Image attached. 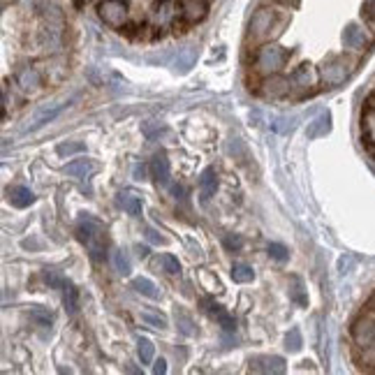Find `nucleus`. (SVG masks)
Instances as JSON below:
<instances>
[{
    "instance_id": "f8f14e48",
    "label": "nucleus",
    "mask_w": 375,
    "mask_h": 375,
    "mask_svg": "<svg viewBox=\"0 0 375 375\" xmlns=\"http://www.w3.org/2000/svg\"><path fill=\"white\" fill-rule=\"evenodd\" d=\"M7 199L12 202V206L26 209V206H30L35 202V195H33V190H30V188L12 185V188H7Z\"/></svg>"
},
{
    "instance_id": "c85d7f7f",
    "label": "nucleus",
    "mask_w": 375,
    "mask_h": 375,
    "mask_svg": "<svg viewBox=\"0 0 375 375\" xmlns=\"http://www.w3.org/2000/svg\"><path fill=\"white\" fill-rule=\"evenodd\" d=\"M160 264H162V269H165L167 273H171V276H176V273L181 271V264H178L176 257L169 255V253H165L160 257Z\"/></svg>"
},
{
    "instance_id": "ddd939ff",
    "label": "nucleus",
    "mask_w": 375,
    "mask_h": 375,
    "mask_svg": "<svg viewBox=\"0 0 375 375\" xmlns=\"http://www.w3.org/2000/svg\"><path fill=\"white\" fill-rule=\"evenodd\" d=\"M343 44L348 46V49H364L366 44V33L364 28L359 26V23H350V26H346V30H343Z\"/></svg>"
},
{
    "instance_id": "a211bd4d",
    "label": "nucleus",
    "mask_w": 375,
    "mask_h": 375,
    "mask_svg": "<svg viewBox=\"0 0 375 375\" xmlns=\"http://www.w3.org/2000/svg\"><path fill=\"white\" fill-rule=\"evenodd\" d=\"M119 202H121V206L128 211L130 216H135V218H142V197L135 192H130V190H125L119 195Z\"/></svg>"
},
{
    "instance_id": "412c9836",
    "label": "nucleus",
    "mask_w": 375,
    "mask_h": 375,
    "mask_svg": "<svg viewBox=\"0 0 375 375\" xmlns=\"http://www.w3.org/2000/svg\"><path fill=\"white\" fill-rule=\"evenodd\" d=\"M63 171H65L67 176H86V174H91V171H96V165H93L91 160H72L70 165L63 167Z\"/></svg>"
},
{
    "instance_id": "72a5a7b5",
    "label": "nucleus",
    "mask_w": 375,
    "mask_h": 375,
    "mask_svg": "<svg viewBox=\"0 0 375 375\" xmlns=\"http://www.w3.org/2000/svg\"><path fill=\"white\" fill-rule=\"evenodd\" d=\"M58 155H74V153H81V151H86V146L81 144V142H74V144H60L58 148Z\"/></svg>"
},
{
    "instance_id": "2f4dec72",
    "label": "nucleus",
    "mask_w": 375,
    "mask_h": 375,
    "mask_svg": "<svg viewBox=\"0 0 375 375\" xmlns=\"http://www.w3.org/2000/svg\"><path fill=\"white\" fill-rule=\"evenodd\" d=\"M269 257L276 262H285L287 257H290V253H287V248L283 244H271L269 246Z\"/></svg>"
},
{
    "instance_id": "79ce46f5",
    "label": "nucleus",
    "mask_w": 375,
    "mask_h": 375,
    "mask_svg": "<svg viewBox=\"0 0 375 375\" xmlns=\"http://www.w3.org/2000/svg\"><path fill=\"white\" fill-rule=\"evenodd\" d=\"M7 5H10V0H3V7H7Z\"/></svg>"
},
{
    "instance_id": "e433bc0d",
    "label": "nucleus",
    "mask_w": 375,
    "mask_h": 375,
    "mask_svg": "<svg viewBox=\"0 0 375 375\" xmlns=\"http://www.w3.org/2000/svg\"><path fill=\"white\" fill-rule=\"evenodd\" d=\"M364 17L375 23V0H369V3H366V7H364Z\"/></svg>"
},
{
    "instance_id": "0eeeda50",
    "label": "nucleus",
    "mask_w": 375,
    "mask_h": 375,
    "mask_svg": "<svg viewBox=\"0 0 375 375\" xmlns=\"http://www.w3.org/2000/svg\"><path fill=\"white\" fill-rule=\"evenodd\" d=\"M248 369L253 373H285V359L276 355H255L250 357Z\"/></svg>"
},
{
    "instance_id": "2eb2a0df",
    "label": "nucleus",
    "mask_w": 375,
    "mask_h": 375,
    "mask_svg": "<svg viewBox=\"0 0 375 375\" xmlns=\"http://www.w3.org/2000/svg\"><path fill=\"white\" fill-rule=\"evenodd\" d=\"M218 190V174L213 167H206L204 171H202L199 176V192H202V199L209 202L211 197L216 195Z\"/></svg>"
},
{
    "instance_id": "a19ab883",
    "label": "nucleus",
    "mask_w": 375,
    "mask_h": 375,
    "mask_svg": "<svg viewBox=\"0 0 375 375\" xmlns=\"http://www.w3.org/2000/svg\"><path fill=\"white\" fill-rule=\"evenodd\" d=\"M276 3H283V5H296L299 0H276Z\"/></svg>"
},
{
    "instance_id": "5701e85b",
    "label": "nucleus",
    "mask_w": 375,
    "mask_h": 375,
    "mask_svg": "<svg viewBox=\"0 0 375 375\" xmlns=\"http://www.w3.org/2000/svg\"><path fill=\"white\" fill-rule=\"evenodd\" d=\"M137 357L142 364H153L155 359V346L151 338H139L137 341Z\"/></svg>"
},
{
    "instance_id": "20e7f679",
    "label": "nucleus",
    "mask_w": 375,
    "mask_h": 375,
    "mask_svg": "<svg viewBox=\"0 0 375 375\" xmlns=\"http://www.w3.org/2000/svg\"><path fill=\"white\" fill-rule=\"evenodd\" d=\"M353 72V63L346 56H331L329 60H324V65L320 67V77L327 86H338L343 84Z\"/></svg>"
},
{
    "instance_id": "1a4fd4ad",
    "label": "nucleus",
    "mask_w": 375,
    "mask_h": 375,
    "mask_svg": "<svg viewBox=\"0 0 375 375\" xmlns=\"http://www.w3.org/2000/svg\"><path fill=\"white\" fill-rule=\"evenodd\" d=\"M209 14V0H181V17L188 23H197Z\"/></svg>"
},
{
    "instance_id": "4be33fe9",
    "label": "nucleus",
    "mask_w": 375,
    "mask_h": 375,
    "mask_svg": "<svg viewBox=\"0 0 375 375\" xmlns=\"http://www.w3.org/2000/svg\"><path fill=\"white\" fill-rule=\"evenodd\" d=\"M290 299L299 303V306H308L306 287H303V280L299 276H290Z\"/></svg>"
},
{
    "instance_id": "f704fd0d",
    "label": "nucleus",
    "mask_w": 375,
    "mask_h": 375,
    "mask_svg": "<svg viewBox=\"0 0 375 375\" xmlns=\"http://www.w3.org/2000/svg\"><path fill=\"white\" fill-rule=\"evenodd\" d=\"M223 244H225V248H228V250H241V246H244V239L232 237V234H230V237H225Z\"/></svg>"
},
{
    "instance_id": "dca6fc26",
    "label": "nucleus",
    "mask_w": 375,
    "mask_h": 375,
    "mask_svg": "<svg viewBox=\"0 0 375 375\" xmlns=\"http://www.w3.org/2000/svg\"><path fill=\"white\" fill-rule=\"evenodd\" d=\"M329 132H331V116H329V112H322L315 121L308 123L306 137H308V139H317V137L329 135Z\"/></svg>"
},
{
    "instance_id": "423d86ee",
    "label": "nucleus",
    "mask_w": 375,
    "mask_h": 375,
    "mask_svg": "<svg viewBox=\"0 0 375 375\" xmlns=\"http://www.w3.org/2000/svg\"><path fill=\"white\" fill-rule=\"evenodd\" d=\"M98 14L107 26L112 28H121L128 21V3L125 0H103L98 5Z\"/></svg>"
},
{
    "instance_id": "b1692460",
    "label": "nucleus",
    "mask_w": 375,
    "mask_h": 375,
    "mask_svg": "<svg viewBox=\"0 0 375 375\" xmlns=\"http://www.w3.org/2000/svg\"><path fill=\"white\" fill-rule=\"evenodd\" d=\"M232 278H234V283H250V280L255 278V271H253V267H248L244 262H234Z\"/></svg>"
},
{
    "instance_id": "f03ea898",
    "label": "nucleus",
    "mask_w": 375,
    "mask_h": 375,
    "mask_svg": "<svg viewBox=\"0 0 375 375\" xmlns=\"http://www.w3.org/2000/svg\"><path fill=\"white\" fill-rule=\"evenodd\" d=\"M77 239L86 246L93 262L105 260L109 239H107V230L103 223L93 221V218H81L79 225H77Z\"/></svg>"
},
{
    "instance_id": "cd10ccee",
    "label": "nucleus",
    "mask_w": 375,
    "mask_h": 375,
    "mask_svg": "<svg viewBox=\"0 0 375 375\" xmlns=\"http://www.w3.org/2000/svg\"><path fill=\"white\" fill-rule=\"evenodd\" d=\"M114 267H116V271H119V273H123V276H128V273L132 271L128 255H125L123 250H116V253H114Z\"/></svg>"
},
{
    "instance_id": "58836bf2",
    "label": "nucleus",
    "mask_w": 375,
    "mask_h": 375,
    "mask_svg": "<svg viewBox=\"0 0 375 375\" xmlns=\"http://www.w3.org/2000/svg\"><path fill=\"white\" fill-rule=\"evenodd\" d=\"M146 239H148V241H153V244H162V241H165L158 232H153V230H146Z\"/></svg>"
},
{
    "instance_id": "4468645a",
    "label": "nucleus",
    "mask_w": 375,
    "mask_h": 375,
    "mask_svg": "<svg viewBox=\"0 0 375 375\" xmlns=\"http://www.w3.org/2000/svg\"><path fill=\"white\" fill-rule=\"evenodd\" d=\"M65 105H67V103H58V105L44 107L42 112H37V114H35V119L26 125V130H37V128H42V125H46V123H51V121L56 119V116L63 112V109H65Z\"/></svg>"
},
{
    "instance_id": "a878e982",
    "label": "nucleus",
    "mask_w": 375,
    "mask_h": 375,
    "mask_svg": "<svg viewBox=\"0 0 375 375\" xmlns=\"http://www.w3.org/2000/svg\"><path fill=\"white\" fill-rule=\"evenodd\" d=\"M294 123H296V116H276L271 121V130L280 132V135H287V132L294 130Z\"/></svg>"
},
{
    "instance_id": "39448f33",
    "label": "nucleus",
    "mask_w": 375,
    "mask_h": 375,
    "mask_svg": "<svg viewBox=\"0 0 375 375\" xmlns=\"http://www.w3.org/2000/svg\"><path fill=\"white\" fill-rule=\"evenodd\" d=\"M350 334H353V341H355L357 348H364V350L373 348L375 346V317L371 315V312L359 315L353 322Z\"/></svg>"
},
{
    "instance_id": "ea45409f",
    "label": "nucleus",
    "mask_w": 375,
    "mask_h": 375,
    "mask_svg": "<svg viewBox=\"0 0 375 375\" xmlns=\"http://www.w3.org/2000/svg\"><path fill=\"white\" fill-rule=\"evenodd\" d=\"M144 171H146V169H144L142 165L135 167V178H137V181H144Z\"/></svg>"
},
{
    "instance_id": "c9c22d12",
    "label": "nucleus",
    "mask_w": 375,
    "mask_h": 375,
    "mask_svg": "<svg viewBox=\"0 0 375 375\" xmlns=\"http://www.w3.org/2000/svg\"><path fill=\"white\" fill-rule=\"evenodd\" d=\"M44 280H46V283H49L51 287H63V283H65V278L56 276L53 271H46V273H44Z\"/></svg>"
},
{
    "instance_id": "bb28decb",
    "label": "nucleus",
    "mask_w": 375,
    "mask_h": 375,
    "mask_svg": "<svg viewBox=\"0 0 375 375\" xmlns=\"http://www.w3.org/2000/svg\"><path fill=\"white\" fill-rule=\"evenodd\" d=\"M142 320H144L146 324L155 327V329H167V317L160 315V312H148V310H144V312H142Z\"/></svg>"
},
{
    "instance_id": "6e6552de",
    "label": "nucleus",
    "mask_w": 375,
    "mask_h": 375,
    "mask_svg": "<svg viewBox=\"0 0 375 375\" xmlns=\"http://www.w3.org/2000/svg\"><path fill=\"white\" fill-rule=\"evenodd\" d=\"M202 306H204L206 315H211L218 324L223 327V331H234V329H237V320H234L230 312L221 306V303H216V301H211V299H204V301H202Z\"/></svg>"
},
{
    "instance_id": "c756f323",
    "label": "nucleus",
    "mask_w": 375,
    "mask_h": 375,
    "mask_svg": "<svg viewBox=\"0 0 375 375\" xmlns=\"http://www.w3.org/2000/svg\"><path fill=\"white\" fill-rule=\"evenodd\" d=\"M30 317H33L35 322L42 324V327H51V322H53V315L49 310H44V308H33V310H30Z\"/></svg>"
},
{
    "instance_id": "4c0bfd02",
    "label": "nucleus",
    "mask_w": 375,
    "mask_h": 375,
    "mask_svg": "<svg viewBox=\"0 0 375 375\" xmlns=\"http://www.w3.org/2000/svg\"><path fill=\"white\" fill-rule=\"evenodd\" d=\"M153 373L155 375H160V373H167V362H165V359H155V362H153Z\"/></svg>"
},
{
    "instance_id": "37998d69",
    "label": "nucleus",
    "mask_w": 375,
    "mask_h": 375,
    "mask_svg": "<svg viewBox=\"0 0 375 375\" xmlns=\"http://www.w3.org/2000/svg\"><path fill=\"white\" fill-rule=\"evenodd\" d=\"M158 3H167V0H158Z\"/></svg>"
},
{
    "instance_id": "f3484780",
    "label": "nucleus",
    "mask_w": 375,
    "mask_h": 375,
    "mask_svg": "<svg viewBox=\"0 0 375 375\" xmlns=\"http://www.w3.org/2000/svg\"><path fill=\"white\" fill-rule=\"evenodd\" d=\"M290 81H292V86H296V88H308V86H315L317 74L312 72L310 65H306V63H303V65H299L292 72Z\"/></svg>"
},
{
    "instance_id": "473e14b6",
    "label": "nucleus",
    "mask_w": 375,
    "mask_h": 375,
    "mask_svg": "<svg viewBox=\"0 0 375 375\" xmlns=\"http://www.w3.org/2000/svg\"><path fill=\"white\" fill-rule=\"evenodd\" d=\"M285 343H287V350L290 353H296V350H301V331L299 329H292L290 334H287V338H285Z\"/></svg>"
},
{
    "instance_id": "f257e3e1",
    "label": "nucleus",
    "mask_w": 375,
    "mask_h": 375,
    "mask_svg": "<svg viewBox=\"0 0 375 375\" xmlns=\"http://www.w3.org/2000/svg\"><path fill=\"white\" fill-rule=\"evenodd\" d=\"M287 26V14L273 10V7H260L248 26V40L255 44H264L278 37Z\"/></svg>"
},
{
    "instance_id": "7c9ffc66",
    "label": "nucleus",
    "mask_w": 375,
    "mask_h": 375,
    "mask_svg": "<svg viewBox=\"0 0 375 375\" xmlns=\"http://www.w3.org/2000/svg\"><path fill=\"white\" fill-rule=\"evenodd\" d=\"M176 324H178V329H181V334L192 336V320L188 317L181 308H176Z\"/></svg>"
},
{
    "instance_id": "7ed1b4c3",
    "label": "nucleus",
    "mask_w": 375,
    "mask_h": 375,
    "mask_svg": "<svg viewBox=\"0 0 375 375\" xmlns=\"http://www.w3.org/2000/svg\"><path fill=\"white\" fill-rule=\"evenodd\" d=\"M290 56H292V51L285 49V46L273 44V42H264V44L257 46V51H255V70L264 77L278 74L280 70L287 65Z\"/></svg>"
},
{
    "instance_id": "393cba45",
    "label": "nucleus",
    "mask_w": 375,
    "mask_h": 375,
    "mask_svg": "<svg viewBox=\"0 0 375 375\" xmlns=\"http://www.w3.org/2000/svg\"><path fill=\"white\" fill-rule=\"evenodd\" d=\"M132 287L142 294V296H148V299H158V287L153 285V280L148 278H135L132 280Z\"/></svg>"
},
{
    "instance_id": "9b49d317",
    "label": "nucleus",
    "mask_w": 375,
    "mask_h": 375,
    "mask_svg": "<svg viewBox=\"0 0 375 375\" xmlns=\"http://www.w3.org/2000/svg\"><path fill=\"white\" fill-rule=\"evenodd\" d=\"M292 81L290 79H283V77H278V74H271V77H267L264 79V88H262V93L267 98H283V96H287L290 93V86Z\"/></svg>"
},
{
    "instance_id": "6ab92c4d",
    "label": "nucleus",
    "mask_w": 375,
    "mask_h": 375,
    "mask_svg": "<svg viewBox=\"0 0 375 375\" xmlns=\"http://www.w3.org/2000/svg\"><path fill=\"white\" fill-rule=\"evenodd\" d=\"M19 86L23 91H37V88H40L42 79H40V74H37V70L35 67L21 70V72H19Z\"/></svg>"
},
{
    "instance_id": "aec40b11",
    "label": "nucleus",
    "mask_w": 375,
    "mask_h": 375,
    "mask_svg": "<svg viewBox=\"0 0 375 375\" xmlns=\"http://www.w3.org/2000/svg\"><path fill=\"white\" fill-rule=\"evenodd\" d=\"M60 290H63V303H65V308L70 312H77V308H79V290H77L70 280L63 283Z\"/></svg>"
},
{
    "instance_id": "9d476101",
    "label": "nucleus",
    "mask_w": 375,
    "mask_h": 375,
    "mask_svg": "<svg viewBox=\"0 0 375 375\" xmlns=\"http://www.w3.org/2000/svg\"><path fill=\"white\" fill-rule=\"evenodd\" d=\"M151 171H153V178L155 183L160 188H171V171H169V160L167 155H155L153 162H151Z\"/></svg>"
}]
</instances>
